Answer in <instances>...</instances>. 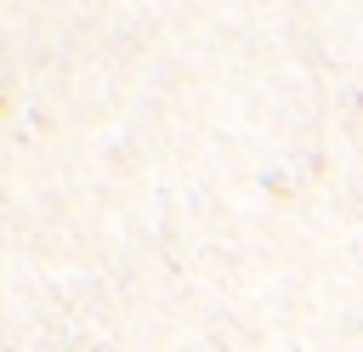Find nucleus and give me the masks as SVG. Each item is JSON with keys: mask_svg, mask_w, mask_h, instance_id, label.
<instances>
[]
</instances>
